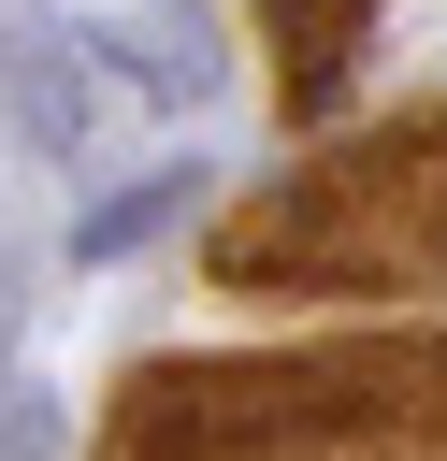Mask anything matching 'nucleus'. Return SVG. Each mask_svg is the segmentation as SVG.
Segmentation results:
<instances>
[{
    "label": "nucleus",
    "mask_w": 447,
    "mask_h": 461,
    "mask_svg": "<svg viewBox=\"0 0 447 461\" xmlns=\"http://www.w3.org/2000/svg\"><path fill=\"white\" fill-rule=\"evenodd\" d=\"M101 461H447V331L144 360L115 389Z\"/></svg>",
    "instance_id": "f257e3e1"
},
{
    "label": "nucleus",
    "mask_w": 447,
    "mask_h": 461,
    "mask_svg": "<svg viewBox=\"0 0 447 461\" xmlns=\"http://www.w3.org/2000/svg\"><path fill=\"white\" fill-rule=\"evenodd\" d=\"M101 43L130 58V86H144V101H202V86H216V29H202L187 0H144V14H115Z\"/></svg>",
    "instance_id": "7ed1b4c3"
},
{
    "label": "nucleus",
    "mask_w": 447,
    "mask_h": 461,
    "mask_svg": "<svg viewBox=\"0 0 447 461\" xmlns=\"http://www.w3.org/2000/svg\"><path fill=\"white\" fill-rule=\"evenodd\" d=\"M360 14H375V0H274V86H288V115H317V101L346 86Z\"/></svg>",
    "instance_id": "20e7f679"
},
{
    "label": "nucleus",
    "mask_w": 447,
    "mask_h": 461,
    "mask_svg": "<svg viewBox=\"0 0 447 461\" xmlns=\"http://www.w3.org/2000/svg\"><path fill=\"white\" fill-rule=\"evenodd\" d=\"M187 202H202V158H173V173H144V187L87 202V216H72V259H130V245H144V230H173Z\"/></svg>",
    "instance_id": "39448f33"
},
{
    "label": "nucleus",
    "mask_w": 447,
    "mask_h": 461,
    "mask_svg": "<svg viewBox=\"0 0 447 461\" xmlns=\"http://www.w3.org/2000/svg\"><path fill=\"white\" fill-rule=\"evenodd\" d=\"M14 115H29V144H87V72H72V43H29L14 58Z\"/></svg>",
    "instance_id": "423d86ee"
},
{
    "label": "nucleus",
    "mask_w": 447,
    "mask_h": 461,
    "mask_svg": "<svg viewBox=\"0 0 447 461\" xmlns=\"http://www.w3.org/2000/svg\"><path fill=\"white\" fill-rule=\"evenodd\" d=\"M216 288L288 303V288H447V101L332 144L317 173H274L260 202L216 216Z\"/></svg>",
    "instance_id": "f03ea898"
}]
</instances>
